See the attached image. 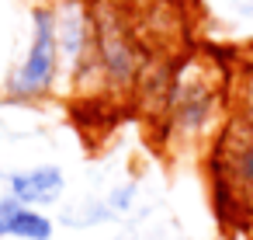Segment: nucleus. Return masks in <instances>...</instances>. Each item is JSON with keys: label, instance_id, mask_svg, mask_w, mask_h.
<instances>
[{"label": "nucleus", "instance_id": "39448f33", "mask_svg": "<svg viewBox=\"0 0 253 240\" xmlns=\"http://www.w3.org/2000/svg\"><path fill=\"white\" fill-rule=\"evenodd\" d=\"M177 73H180V60H177L173 53H160V49L149 53L146 70H142V77H139V87H135V94H132L135 112H139L149 125H156V122L167 115L170 98H173V87H177Z\"/></svg>", "mask_w": 253, "mask_h": 240}, {"label": "nucleus", "instance_id": "20e7f679", "mask_svg": "<svg viewBox=\"0 0 253 240\" xmlns=\"http://www.w3.org/2000/svg\"><path fill=\"white\" fill-rule=\"evenodd\" d=\"M59 77H63V46H59L56 7H35L32 11V46H28L25 60L7 73L4 101H11V105L45 101L56 94Z\"/></svg>", "mask_w": 253, "mask_h": 240}, {"label": "nucleus", "instance_id": "6e6552de", "mask_svg": "<svg viewBox=\"0 0 253 240\" xmlns=\"http://www.w3.org/2000/svg\"><path fill=\"white\" fill-rule=\"evenodd\" d=\"M59 219H63L66 226H73V230H90V226H104V223H111V219H118V216L111 212L108 198L101 195V198H84V202L66 205V209L59 212Z\"/></svg>", "mask_w": 253, "mask_h": 240}, {"label": "nucleus", "instance_id": "9d476101", "mask_svg": "<svg viewBox=\"0 0 253 240\" xmlns=\"http://www.w3.org/2000/svg\"><path fill=\"white\" fill-rule=\"evenodd\" d=\"M135 195H139V181H125V184L111 188L104 198H108V205H111L115 216H128V209L135 205Z\"/></svg>", "mask_w": 253, "mask_h": 240}, {"label": "nucleus", "instance_id": "9b49d317", "mask_svg": "<svg viewBox=\"0 0 253 240\" xmlns=\"http://www.w3.org/2000/svg\"><path fill=\"white\" fill-rule=\"evenodd\" d=\"M115 240H153V237H146V233H132V230H128V233H122V237H115Z\"/></svg>", "mask_w": 253, "mask_h": 240}, {"label": "nucleus", "instance_id": "7ed1b4c3", "mask_svg": "<svg viewBox=\"0 0 253 240\" xmlns=\"http://www.w3.org/2000/svg\"><path fill=\"white\" fill-rule=\"evenodd\" d=\"M90 14H94V56L101 70V91L111 101H125L139 87L149 49L118 0H90Z\"/></svg>", "mask_w": 253, "mask_h": 240}, {"label": "nucleus", "instance_id": "423d86ee", "mask_svg": "<svg viewBox=\"0 0 253 240\" xmlns=\"http://www.w3.org/2000/svg\"><path fill=\"white\" fill-rule=\"evenodd\" d=\"M7 195L18 198L21 205H59L66 195V174L56 164L28 167V171H11L7 174Z\"/></svg>", "mask_w": 253, "mask_h": 240}, {"label": "nucleus", "instance_id": "f03ea898", "mask_svg": "<svg viewBox=\"0 0 253 240\" xmlns=\"http://www.w3.org/2000/svg\"><path fill=\"white\" fill-rule=\"evenodd\" d=\"M205 178L211 209L229 230L253 226V129L229 115L205 150Z\"/></svg>", "mask_w": 253, "mask_h": 240}, {"label": "nucleus", "instance_id": "f257e3e1", "mask_svg": "<svg viewBox=\"0 0 253 240\" xmlns=\"http://www.w3.org/2000/svg\"><path fill=\"white\" fill-rule=\"evenodd\" d=\"M232 70L215 60H180L177 87L167 115L153 125L167 150H208L218 129L229 122Z\"/></svg>", "mask_w": 253, "mask_h": 240}, {"label": "nucleus", "instance_id": "0eeeda50", "mask_svg": "<svg viewBox=\"0 0 253 240\" xmlns=\"http://www.w3.org/2000/svg\"><path fill=\"white\" fill-rule=\"evenodd\" d=\"M52 240V219L39 209L21 205L18 198H0V240Z\"/></svg>", "mask_w": 253, "mask_h": 240}, {"label": "nucleus", "instance_id": "1a4fd4ad", "mask_svg": "<svg viewBox=\"0 0 253 240\" xmlns=\"http://www.w3.org/2000/svg\"><path fill=\"white\" fill-rule=\"evenodd\" d=\"M229 115L253 129V63H243V66H236V70H232Z\"/></svg>", "mask_w": 253, "mask_h": 240}]
</instances>
